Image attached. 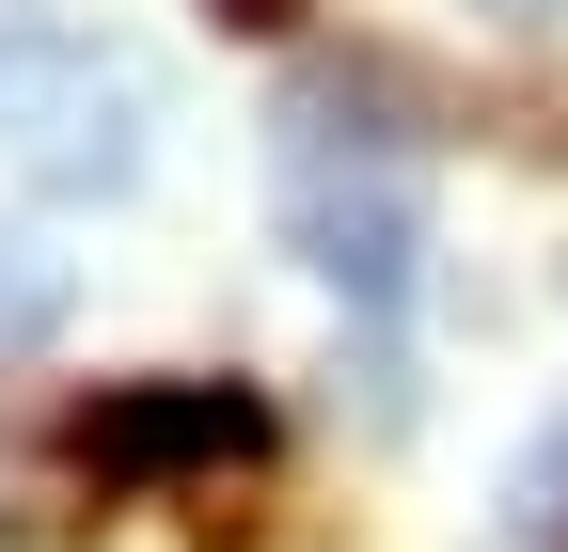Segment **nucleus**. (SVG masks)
<instances>
[{
	"label": "nucleus",
	"mask_w": 568,
	"mask_h": 552,
	"mask_svg": "<svg viewBox=\"0 0 568 552\" xmlns=\"http://www.w3.org/2000/svg\"><path fill=\"white\" fill-rule=\"evenodd\" d=\"M63 458L95 490H174V473H253L268 458V395L253 379H126L63 410Z\"/></svg>",
	"instance_id": "3"
},
{
	"label": "nucleus",
	"mask_w": 568,
	"mask_h": 552,
	"mask_svg": "<svg viewBox=\"0 0 568 552\" xmlns=\"http://www.w3.org/2000/svg\"><path fill=\"white\" fill-rule=\"evenodd\" d=\"M284 237L316 253V285L347 316H395L426 268V190H410V126L395 80H301L284 95Z\"/></svg>",
	"instance_id": "1"
},
{
	"label": "nucleus",
	"mask_w": 568,
	"mask_h": 552,
	"mask_svg": "<svg viewBox=\"0 0 568 552\" xmlns=\"http://www.w3.org/2000/svg\"><path fill=\"white\" fill-rule=\"evenodd\" d=\"M63 300H80V268H63L48 237H17V222H0V348H48V331H63Z\"/></svg>",
	"instance_id": "4"
},
{
	"label": "nucleus",
	"mask_w": 568,
	"mask_h": 552,
	"mask_svg": "<svg viewBox=\"0 0 568 552\" xmlns=\"http://www.w3.org/2000/svg\"><path fill=\"white\" fill-rule=\"evenodd\" d=\"M474 17H521V32H537V17H568V0H474Z\"/></svg>",
	"instance_id": "6"
},
{
	"label": "nucleus",
	"mask_w": 568,
	"mask_h": 552,
	"mask_svg": "<svg viewBox=\"0 0 568 552\" xmlns=\"http://www.w3.org/2000/svg\"><path fill=\"white\" fill-rule=\"evenodd\" d=\"M205 17H222V32H284L301 0H205Z\"/></svg>",
	"instance_id": "5"
},
{
	"label": "nucleus",
	"mask_w": 568,
	"mask_h": 552,
	"mask_svg": "<svg viewBox=\"0 0 568 552\" xmlns=\"http://www.w3.org/2000/svg\"><path fill=\"white\" fill-rule=\"evenodd\" d=\"M142 126H159V80L95 32H0V174L48 205H111L142 174Z\"/></svg>",
	"instance_id": "2"
}]
</instances>
